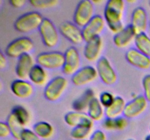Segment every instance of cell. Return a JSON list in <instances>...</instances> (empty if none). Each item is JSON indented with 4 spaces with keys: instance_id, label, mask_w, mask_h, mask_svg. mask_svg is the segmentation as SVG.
Listing matches in <instances>:
<instances>
[{
    "instance_id": "obj_1",
    "label": "cell",
    "mask_w": 150,
    "mask_h": 140,
    "mask_svg": "<svg viewBox=\"0 0 150 140\" xmlns=\"http://www.w3.org/2000/svg\"><path fill=\"white\" fill-rule=\"evenodd\" d=\"M125 2L122 0H109L104 10V19L110 30L117 34L124 29Z\"/></svg>"
},
{
    "instance_id": "obj_2",
    "label": "cell",
    "mask_w": 150,
    "mask_h": 140,
    "mask_svg": "<svg viewBox=\"0 0 150 140\" xmlns=\"http://www.w3.org/2000/svg\"><path fill=\"white\" fill-rule=\"evenodd\" d=\"M43 20L42 15L38 12H29L18 18L15 22V29L21 33H29L39 29Z\"/></svg>"
},
{
    "instance_id": "obj_3",
    "label": "cell",
    "mask_w": 150,
    "mask_h": 140,
    "mask_svg": "<svg viewBox=\"0 0 150 140\" xmlns=\"http://www.w3.org/2000/svg\"><path fill=\"white\" fill-rule=\"evenodd\" d=\"M95 7L89 0H83L78 4L75 11L73 20L75 24L83 29L95 16Z\"/></svg>"
},
{
    "instance_id": "obj_4",
    "label": "cell",
    "mask_w": 150,
    "mask_h": 140,
    "mask_svg": "<svg viewBox=\"0 0 150 140\" xmlns=\"http://www.w3.org/2000/svg\"><path fill=\"white\" fill-rule=\"evenodd\" d=\"M38 65L47 69H57L62 68L64 64V54L57 51L44 52L36 58Z\"/></svg>"
},
{
    "instance_id": "obj_5",
    "label": "cell",
    "mask_w": 150,
    "mask_h": 140,
    "mask_svg": "<svg viewBox=\"0 0 150 140\" xmlns=\"http://www.w3.org/2000/svg\"><path fill=\"white\" fill-rule=\"evenodd\" d=\"M34 48V42L28 37H20L10 42L5 49L6 55L10 58H18L29 53Z\"/></svg>"
},
{
    "instance_id": "obj_6",
    "label": "cell",
    "mask_w": 150,
    "mask_h": 140,
    "mask_svg": "<svg viewBox=\"0 0 150 140\" xmlns=\"http://www.w3.org/2000/svg\"><path fill=\"white\" fill-rule=\"evenodd\" d=\"M67 86V80L64 77L58 76L54 77L47 84L44 90V96L50 102H56L65 90Z\"/></svg>"
},
{
    "instance_id": "obj_7",
    "label": "cell",
    "mask_w": 150,
    "mask_h": 140,
    "mask_svg": "<svg viewBox=\"0 0 150 140\" xmlns=\"http://www.w3.org/2000/svg\"><path fill=\"white\" fill-rule=\"evenodd\" d=\"M40 34L44 45L48 48L57 46L59 40L58 31L51 20L44 18L39 29Z\"/></svg>"
},
{
    "instance_id": "obj_8",
    "label": "cell",
    "mask_w": 150,
    "mask_h": 140,
    "mask_svg": "<svg viewBox=\"0 0 150 140\" xmlns=\"http://www.w3.org/2000/svg\"><path fill=\"white\" fill-rule=\"evenodd\" d=\"M81 56L79 50L74 47H70L64 52V64L62 72L66 75L73 76L80 69Z\"/></svg>"
},
{
    "instance_id": "obj_9",
    "label": "cell",
    "mask_w": 150,
    "mask_h": 140,
    "mask_svg": "<svg viewBox=\"0 0 150 140\" xmlns=\"http://www.w3.org/2000/svg\"><path fill=\"white\" fill-rule=\"evenodd\" d=\"M105 20L102 16L95 15L93 18L82 29L84 42H88L95 38L100 36L105 28Z\"/></svg>"
},
{
    "instance_id": "obj_10",
    "label": "cell",
    "mask_w": 150,
    "mask_h": 140,
    "mask_svg": "<svg viewBox=\"0 0 150 140\" xmlns=\"http://www.w3.org/2000/svg\"><path fill=\"white\" fill-rule=\"evenodd\" d=\"M97 71L100 78L105 85H111L117 82V73L114 71L110 61L105 57H101L98 60L97 64Z\"/></svg>"
},
{
    "instance_id": "obj_11",
    "label": "cell",
    "mask_w": 150,
    "mask_h": 140,
    "mask_svg": "<svg viewBox=\"0 0 150 140\" xmlns=\"http://www.w3.org/2000/svg\"><path fill=\"white\" fill-rule=\"evenodd\" d=\"M147 105L148 101L144 96H138L126 104L123 115L127 119L137 118L146 110Z\"/></svg>"
},
{
    "instance_id": "obj_12",
    "label": "cell",
    "mask_w": 150,
    "mask_h": 140,
    "mask_svg": "<svg viewBox=\"0 0 150 140\" xmlns=\"http://www.w3.org/2000/svg\"><path fill=\"white\" fill-rule=\"evenodd\" d=\"M59 32L64 37L75 45H79L84 41L82 29L75 23L66 21L59 26Z\"/></svg>"
},
{
    "instance_id": "obj_13",
    "label": "cell",
    "mask_w": 150,
    "mask_h": 140,
    "mask_svg": "<svg viewBox=\"0 0 150 140\" xmlns=\"http://www.w3.org/2000/svg\"><path fill=\"white\" fill-rule=\"evenodd\" d=\"M98 73L96 69L91 66H87L80 69L72 76L71 81L75 85L82 86L87 85L96 80Z\"/></svg>"
},
{
    "instance_id": "obj_14",
    "label": "cell",
    "mask_w": 150,
    "mask_h": 140,
    "mask_svg": "<svg viewBox=\"0 0 150 140\" xmlns=\"http://www.w3.org/2000/svg\"><path fill=\"white\" fill-rule=\"evenodd\" d=\"M130 26L136 35L145 33L147 29L148 18L144 9L139 7L133 10Z\"/></svg>"
},
{
    "instance_id": "obj_15",
    "label": "cell",
    "mask_w": 150,
    "mask_h": 140,
    "mask_svg": "<svg viewBox=\"0 0 150 140\" xmlns=\"http://www.w3.org/2000/svg\"><path fill=\"white\" fill-rule=\"evenodd\" d=\"M125 58L127 62L136 68L148 69L150 68V57L139 52L136 48H131L126 52Z\"/></svg>"
},
{
    "instance_id": "obj_16",
    "label": "cell",
    "mask_w": 150,
    "mask_h": 140,
    "mask_svg": "<svg viewBox=\"0 0 150 140\" xmlns=\"http://www.w3.org/2000/svg\"><path fill=\"white\" fill-rule=\"evenodd\" d=\"M64 121L70 127L94 126V121L84 112H70L64 116Z\"/></svg>"
},
{
    "instance_id": "obj_17",
    "label": "cell",
    "mask_w": 150,
    "mask_h": 140,
    "mask_svg": "<svg viewBox=\"0 0 150 140\" xmlns=\"http://www.w3.org/2000/svg\"><path fill=\"white\" fill-rule=\"evenodd\" d=\"M35 65V61L30 54L26 53L21 55L20 58H18L16 67V75L20 80L27 78Z\"/></svg>"
},
{
    "instance_id": "obj_18",
    "label": "cell",
    "mask_w": 150,
    "mask_h": 140,
    "mask_svg": "<svg viewBox=\"0 0 150 140\" xmlns=\"http://www.w3.org/2000/svg\"><path fill=\"white\" fill-rule=\"evenodd\" d=\"M102 48L103 40L100 36L86 42L83 51L85 58L91 62L99 60Z\"/></svg>"
},
{
    "instance_id": "obj_19",
    "label": "cell",
    "mask_w": 150,
    "mask_h": 140,
    "mask_svg": "<svg viewBox=\"0 0 150 140\" xmlns=\"http://www.w3.org/2000/svg\"><path fill=\"white\" fill-rule=\"evenodd\" d=\"M11 90L13 94L20 99H27L34 92L33 85L24 80H16L12 83Z\"/></svg>"
},
{
    "instance_id": "obj_20",
    "label": "cell",
    "mask_w": 150,
    "mask_h": 140,
    "mask_svg": "<svg viewBox=\"0 0 150 140\" xmlns=\"http://www.w3.org/2000/svg\"><path fill=\"white\" fill-rule=\"evenodd\" d=\"M136 34L132 29L131 26L125 27L121 32L116 34L114 36V43L117 48H126L135 40Z\"/></svg>"
},
{
    "instance_id": "obj_21",
    "label": "cell",
    "mask_w": 150,
    "mask_h": 140,
    "mask_svg": "<svg viewBox=\"0 0 150 140\" xmlns=\"http://www.w3.org/2000/svg\"><path fill=\"white\" fill-rule=\"evenodd\" d=\"M95 98L94 91L91 89H87L79 98H78L73 104V108L76 112H83L88 110L89 104Z\"/></svg>"
},
{
    "instance_id": "obj_22",
    "label": "cell",
    "mask_w": 150,
    "mask_h": 140,
    "mask_svg": "<svg viewBox=\"0 0 150 140\" xmlns=\"http://www.w3.org/2000/svg\"><path fill=\"white\" fill-rule=\"evenodd\" d=\"M125 106V101L123 98L120 96L115 97L112 104L105 109V115L107 118L114 119V118H120L124 113Z\"/></svg>"
},
{
    "instance_id": "obj_23",
    "label": "cell",
    "mask_w": 150,
    "mask_h": 140,
    "mask_svg": "<svg viewBox=\"0 0 150 140\" xmlns=\"http://www.w3.org/2000/svg\"><path fill=\"white\" fill-rule=\"evenodd\" d=\"M29 78L36 85H43L48 81V74L43 67L35 64L29 73Z\"/></svg>"
},
{
    "instance_id": "obj_24",
    "label": "cell",
    "mask_w": 150,
    "mask_h": 140,
    "mask_svg": "<svg viewBox=\"0 0 150 140\" xmlns=\"http://www.w3.org/2000/svg\"><path fill=\"white\" fill-rule=\"evenodd\" d=\"M88 115L92 118L93 121L100 120L104 116L103 106L97 98H94L89 104L88 109Z\"/></svg>"
},
{
    "instance_id": "obj_25",
    "label": "cell",
    "mask_w": 150,
    "mask_h": 140,
    "mask_svg": "<svg viewBox=\"0 0 150 140\" xmlns=\"http://www.w3.org/2000/svg\"><path fill=\"white\" fill-rule=\"evenodd\" d=\"M7 123L9 125L12 136L16 139L20 140L21 133L25 129L24 126L21 123L20 121L18 120V118L12 112L10 114L8 118H7Z\"/></svg>"
},
{
    "instance_id": "obj_26",
    "label": "cell",
    "mask_w": 150,
    "mask_h": 140,
    "mask_svg": "<svg viewBox=\"0 0 150 140\" xmlns=\"http://www.w3.org/2000/svg\"><path fill=\"white\" fill-rule=\"evenodd\" d=\"M136 49L144 55L150 57V38L146 33L136 35L135 38Z\"/></svg>"
},
{
    "instance_id": "obj_27",
    "label": "cell",
    "mask_w": 150,
    "mask_h": 140,
    "mask_svg": "<svg viewBox=\"0 0 150 140\" xmlns=\"http://www.w3.org/2000/svg\"><path fill=\"white\" fill-rule=\"evenodd\" d=\"M33 131L40 139H48L54 134V128L49 123L41 121L34 125Z\"/></svg>"
},
{
    "instance_id": "obj_28",
    "label": "cell",
    "mask_w": 150,
    "mask_h": 140,
    "mask_svg": "<svg viewBox=\"0 0 150 140\" xmlns=\"http://www.w3.org/2000/svg\"><path fill=\"white\" fill-rule=\"evenodd\" d=\"M93 126H79L73 128L70 136L75 140H85L92 134Z\"/></svg>"
},
{
    "instance_id": "obj_29",
    "label": "cell",
    "mask_w": 150,
    "mask_h": 140,
    "mask_svg": "<svg viewBox=\"0 0 150 140\" xmlns=\"http://www.w3.org/2000/svg\"><path fill=\"white\" fill-rule=\"evenodd\" d=\"M127 121L126 118H120L110 119L107 118L103 123V126L108 130H122L127 126Z\"/></svg>"
},
{
    "instance_id": "obj_30",
    "label": "cell",
    "mask_w": 150,
    "mask_h": 140,
    "mask_svg": "<svg viewBox=\"0 0 150 140\" xmlns=\"http://www.w3.org/2000/svg\"><path fill=\"white\" fill-rule=\"evenodd\" d=\"M12 113L14 114L15 116L18 118V120L20 121L21 123L23 126L27 125L30 121V115L26 108L23 106H20V105L14 106L12 110Z\"/></svg>"
},
{
    "instance_id": "obj_31",
    "label": "cell",
    "mask_w": 150,
    "mask_h": 140,
    "mask_svg": "<svg viewBox=\"0 0 150 140\" xmlns=\"http://www.w3.org/2000/svg\"><path fill=\"white\" fill-rule=\"evenodd\" d=\"M31 4L35 8L46 9L55 7L59 3L57 0H31Z\"/></svg>"
},
{
    "instance_id": "obj_32",
    "label": "cell",
    "mask_w": 150,
    "mask_h": 140,
    "mask_svg": "<svg viewBox=\"0 0 150 140\" xmlns=\"http://www.w3.org/2000/svg\"><path fill=\"white\" fill-rule=\"evenodd\" d=\"M114 99H115V97L113 96L112 93H109V92H103L100 96L99 100L103 107L108 108V106L112 104Z\"/></svg>"
},
{
    "instance_id": "obj_33",
    "label": "cell",
    "mask_w": 150,
    "mask_h": 140,
    "mask_svg": "<svg viewBox=\"0 0 150 140\" xmlns=\"http://www.w3.org/2000/svg\"><path fill=\"white\" fill-rule=\"evenodd\" d=\"M20 140H41V139L35 134L34 131L24 129L21 133Z\"/></svg>"
},
{
    "instance_id": "obj_34",
    "label": "cell",
    "mask_w": 150,
    "mask_h": 140,
    "mask_svg": "<svg viewBox=\"0 0 150 140\" xmlns=\"http://www.w3.org/2000/svg\"><path fill=\"white\" fill-rule=\"evenodd\" d=\"M144 96L148 102H150V74L145 76L142 80Z\"/></svg>"
},
{
    "instance_id": "obj_35",
    "label": "cell",
    "mask_w": 150,
    "mask_h": 140,
    "mask_svg": "<svg viewBox=\"0 0 150 140\" xmlns=\"http://www.w3.org/2000/svg\"><path fill=\"white\" fill-rule=\"evenodd\" d=\"M10 134H11V132H10V129L7 123H0V136L7 137Z\"/></svg>"
},
{
    "instance_id": "obj_36",
    "label": "cell",
    "mask_w": 150,
    "mask_h": 140,
    "mask_svg": "<svg viewBox=\"0 0 150 140\" xmlns=\"http://www.w3.org/2000/svg\"><path fill=\"white\" fill-rule=\"evenodd\" d=\"M89 140H106V136L103 131L98 130L92 134Z\"/></svg>"
},
{
    "instance_id": "obj_37",
    "label": "cell",
    "mask_w": 150,
    "mask_h": 140,
    "mask_svg": "<svg viewBox=\"0 0 150 140\" xmlns=\"http://www.w3.org/2000/svg\"><path fill=\"white\" fill-rule=\"evenodd\" d=\"M10 4H11L13 7L20 8V7H22L25 4H26V1H25V0H10Z\"/></svg>"
},
{
    "instance_id": "obj_38",
    "label": "cell",
    "mask_w": 150,
    "mask_h": 140,
    "mask_svg": "<svg viewBox=\"0 0 150 140\" xmlns=\"http://www.w3.org/2000/svg\"><path fill=\"white\" fill-rule=\"evenodd\" d=\"M7 61L3 53H0V69H4L7 66Z\"/></svg>"
},
{
    "instance_id": "obj_39",
    "label": "cell",
    "mask_w": 150,
    "mask_h": 140,
    "mask_svg": "<svg viewBox=\"0 0 150 140\" xmlns=\"http://www.w3.org/2000/svg\"><path fill=\"white\" fill-rule=\"evenodd\" d=\"M145 140H150V135L146 136V138H145Z\"/></svg>"
},
{
    "instance_id": "obj_40",
    "label": "cell",
    "mask_w": 150,
    "mask_h": 140,
    "mask_svg": "<svg viewBox=\"0 0 150 140\" xmlns=\"http://www.w3.org/2000/svg\"><path fill=\"white\" fill-rule=\"evenodd\" d=\"M128 140H134V139H128Z\"/></svg>"
},
{
    "instance_id": "obj_41",
    "label": "cell",
    "mask_w": 150,
    "mask_h": 140,
    "mask_svg": "<svg viewBox=\"0 0 150 140\" xmlns=\"http://www.w3.org/2000/svg\"><path fill=\"white\" fill-rule=\"evenodd\" d=\"M149 26H150V20H149Z\"/></svg>"
},
{
    "instance_id": "obj_42",
    "label": "cell",
    "mask_w": 150,
    "mask_h": 140,
    "mask_svg": "<svg viewBox=\"0 0 150 140\" xmlns=\"http://www.w3.org/2000/svg\"><path fill=\"white\" fill-rule=\"evenodd\" d=\"M149 131H150V126H149Z\"/></svg>"
}]
</instances>
